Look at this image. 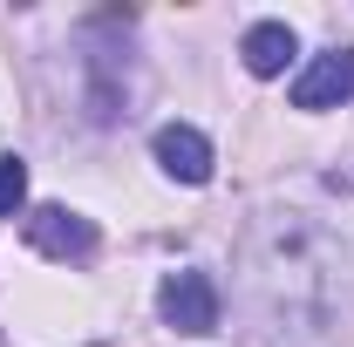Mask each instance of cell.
I'll return each mask as SVG.
<instances>
[{"label": "cell", "mask_w": 354, "mask_h": 347, "mask_svg": "<svg viewBox=\"0 0 354 347\" xmlns=\"http://www.w3.org/2000/svg\"><path fill=\"white\" fill-rule=\"evenodd\" d=\"M239 300L266 347H334L354 300V259L320 218L259 212L239 245Z\"/></svg>", "instance_id": "obj_1"}, {"label": "cell", "mask_w": 354, "mask_h": 347, "mask_svg": "<svg viewBox=\"0 0 354 347\" xmlns=\"http://www.w3.org/2000/svg\"><path fill=\"white\" fill-rule=\"evenodd\" d=\"M28 245H35L41 259L82 265V259H95L102 232H95V218L68 212V205H35V212H28Z\"/></svg>", "instance_id": "obj_2"}, {"label": "cell", "mask_w": 354, "mask_h": 347, "mask_svg": "<svg viewBox=\"0 0 354 347\" xmlns=\"http://www.w3.org/2000/svg\"><path fill=\"white\" fill-rule=\"evenodd\" d=\"M218 286H212V272H198V265H184L171 272L164 286H157V313H164V327L177 334H212L218 327Z\"/></svg>", "instance_id": "obj_3"}, {"label": "cell", "mask_w": 354, "mask_h": 347, "mask_svg": "<svg viewBox=\"0 0 354 347\" xmlns=\"http://www.w3.org/2000/svg\"><path fill=\"white\" fill-rule=\"evenodd\" d=\"M341 102H354V48H320L293 82V109H341Z\"/></svg>", "instance_id": "obj_4"}, {"label": "cell", "mask_w": 354, "mask_h": 347, "mask_svg": "<svg viewBox=\"0 0 354 347\" xmlns=\"http://www.w3.org/2000/svg\"><path fill=\"white\" fill-rule=\"evenodd\" d=\"M150 157H157V171L177 177V184H212V136L191 130V123H164V130L150 136Z\"/></svg>", "instance_id": "obj_5"}, {"label": "cell", "mask_w": 354, "mask_h": 347, "mask_svg": "<svg viewBox=\"0 0 354 347\" xmlns=\"http://www.w3.org/2000/svg\"><path fill=\"white\" fill-rule=\"evenodd\" d=\"M239 55H245V68L266 82V75H286V62L300 55V41H293V28H286V21H252V28H245V41H239Z\"/></svg>", "instance_id": "obj_6"}, {"label": "cell", "mask_w": 354, "mask_h": 347, "mask_svg": "<svg viewBox=\"0 0 354 347\" xmlns=\"http://www.w3.org/2000/svg\"><path fill=\"white\" fill-rule=\"evenodd\" d=\"M28 205V164L21 157H0V218H14Z\"/></svg>", "instance_id": "obj_7"}]
</instances>
